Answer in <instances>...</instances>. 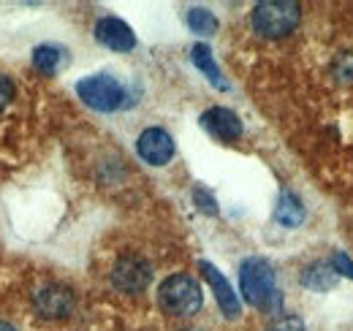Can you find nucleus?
<instances>
[{
    "instance_id": "obj_1",
    "label": "nucleus",
    "mask_w": 353,
    "mask_h": 331,
    "mask_svg": "<svg viewBox=\"0 0 353 331\" xmlns=\"http://www.w3.org/2000/svg\"><path fill=\"white\" fill-rule=\"evenodd\" d=\"M239 288L248 304L259 310H274L277 288H274V269L266 258H245L239 266Z\"/></svg>"
},
{
    "instance_id": "obj_2",
    "label": "nucleus",
    "mask_w": 353,
    "mask_h": 331,
    "mask_svg": "<svg viewBox=\"0 0 353 331\" xmlns=\"http://www.w3.org/2000/svg\"><path fill=\"white\" fill-rule=\"evenodd\" d=\"M299 6L291 3V0H261L256 3L253 14H250V22H253V30L264 39H283L288 33L296 30L299 25Z\"/></svg>"
},
{
    "instance_id": "obj_3",
    "label": "nucleus",
    "mask_w": 353,
    "mask_h": 331,
    "mask_svg": "<svg viewBox=\"0 0 353 331\" xmlns=\"http://www.w3.org/2000/svg\"><path fill=\"white\" fill-rule=\"evenodd\" d=\"M201 301H204V296H201L199 283L193 277H188V274H172L158 288V304L172 318L196 315L201 310Z\"/></svg>"
},
{
    "instance_id": "obj_4",
    "label": "nucleus",
    "mask_w": 353,
    "mask_h": 331,
    "mask_svg": "<svg viewBox=\"0 0 353 331\" xmlns=\"http://www.w3.org/2000/svg\"><path fill=\"white\" fill-rule=\"evenodd\" d=\"M77 95L82 98V103H88L95 112H114L123 106L125 90L109 74H92L77 82Z\"/></svg>"
},
{
    "instance_id": "obj_5",
    "label": "nucleus",
    "mask_w": 353,
    "mask_h": 331,
    "mask_svg": "<svg viewBox=\"0 0 353 331\" xmlns=\"http://www.w3.org/2000/svg\"><path fill=\"white\" fill-rule=\"evenodd\" d=\"M150 280H152V269L139 255H123L112 269V285L120 293H128V296L141 293L150 285Z\"/></svg>"
},
{
    "instance_id": "obj_6",
    "label": "nucleus",
    "mask_w": 353,
    "mask_h": 331,
    "mask_svg": "<svg viewBox=\"0 0 353 331\" xmlns=\"http://www.w3.org/2000/svg\"><path fill=\"white\" fill-rule=\"evenodd\" d=\"M136 152L144 163L166 166L174 155V139L163 128H147L136 139Z\"/></svg>"
},
{
    "instance_id": "obj_7",
    "label": "nucleus",
    "mask_w": 353,
    "mask_h": 331,
    "mask_svg": "<svg viewBox=\"0 0 353 331\" xmlns=\"http://www.w3.org/2000/svg\"><path fill=\"white\" fill-rule=\"evenodd\" d=\"M36 304V312L46 318V321H60V318H68L77 307V299H74V290L65 288V285H44V288L36 293L33 299Z\"/></svg>"
},
{
    "instance_id": "obj_8",
    "label": "nucleus",
    "mask_w": 353,
    "mask_h": 331,
    "mask_svg": "<svg viewBox=\"0 0 353 331\" xmlns=\"http://www.w3.org/2000/svg\"><path fill=\"white\" fill-rule=\"evenodd\" d=\"M95 39L103 43V46L114 49V52H131L133 46H136V36H133L131 25L123 22V19H117V17L98 19L95 22Z\"/></svg>"
},
{
    "instance_id": "obj_9",
    "label": "nucleus",
    "mask_w": 353,
    "mask_h": 331,
    "mask_svg": "<svg viewBox=\"0 0 353 331\" xmlns=\"http://www.w3.org/2000/svg\"><path fill=\"white\" fill-rule=\"evenodd\" d=\"M201 125H204V130H207L210 136H215V139H221V141H236V139L242 136V120H239L231 109H225V106H212V109H207V112L201 114Z\"/></svg>"
},
{
    "instance_id": "obj_10",
    "label": "nucleus",
    "mask_w": 353,
    "mask_h": 331,
    "mask_svg": "<svg viewBox=\"0 0 353 331\" xmlns=\"http://www.w3.org/2000/svg\"><path fill=\"white\" fill-rule=\"evenodd\" d=\"M199 266H201V272H204V277H207L210 288H212L215 299H218V304H221L223 315H225V318H239V312H242V304H239L236 293H234V288H231V283H228V280L223 277L221 272H218V266H215V263H210V261H201Z\"/></svg>"
},
{
    "instance_id": "obj_11",
    "label": "nucleus",
    "mask_w": 353,
    "mask_h": 331,
    "mask_svg": "<svg viewBox=\"0 0 353 331\" xmlns=\"http://www.w3.org/2000/svg\"><path fill=\"white\" fill-rule=\"evenodd\" d=\"M274 220L285 228H296L302 220H305V207H302V199L291 190H283L280 193V201L274 207Z\"/></svg>"
},
{
    "instance_id": "obj_12",
    "label": "nucleus",
    "mask_w": 353,
    "mask_h": 331,
    "mask_svg": "<svg viewBox=\"0 0 353 331\" xmlns=\"http://www.w3.org/2000/svg\"><path fill=\"white\" fill-rule=\"evenodd\" d=\"M190 60H193V66L210 79V82L215 84L218 90H225L228 84L223 79L221 68H218V63H215V57H212V52H210V46L207 43H196L193 49H190Z\"/></svg>"
},
{
    "instance_id": "obj_13",
    "label": "nucleus",
    "mask_w": 353,
    "mask_h": 331,
    "mask_svg": "<svg viewBox=\"0 0 353 331\" xmlns=\"http://www.w3.org/2000/svg\"><path fill=\"white\" fill-rule=\"evenodd\" d=\"M302 280L312 290H329L337 283V272H334L332 261H318V263H310Z\"/></svg>"
},
{
    "instance_id": "obj_14",
    "label": "nucleus",
    "mask_w": 353,
    "mask_h": 331,
    "mask_svg": "<svg viewBox=\"0 0 353 331\" xmlns=\"http://www.w3.org/2000/svg\"><path fill=\"white\" fill-rule=\"evenodd\" d=\"M60 60H63V54H60L57 46L41 43V46L33 49V66H36L41 74H46V77H52V74L60 68Z\"/></svg>"
},
{
    "instance_id": "obj_15",
    "label": "nucleus",
    "mask_w": 353,
    "mask_h": 331,
    "mask_svg": "<svg viewBox=\"0 0 353 331\" xmlns=\"http://www.w3.org/2000/svg\"><path fill=\"white\" fill-rule=\"evenodd\" d=\"M188 28H190L193 33H199V36H212V33L218 30V17H215L212 11L196 6V8L188 11Z\"/></svg>"
},
{
    "instance_id": "obj_16",
    "label": "nucleus",
    "mask_w": 353,
    "mask_h": 331,
    "mask_svg": "<svg viewBox=\"0 0 353 331\" xmlns=\"http://www.w3.org/2000/svg\"><path fill=\"white\" fill-rule=\"evenodd\" d=\"M332 77H334L337 84L351 87L353 84V52H343V54L334 57V63H332Z\"/></svg>"
},
{
    "instance_id": "obj_17",
    "label": "nucleus",
    "mask_w": 353,
    "mask_h": 331,
    "mask_svg": "<svg viewBox=\"0 0 353 331\" xmlns=\"http://www.w3.org/2000/svg\"><path fill=\"white\" fill-rule=\"evenodd\" d=\"M193 201H196L199 212H204V214H218V201H215L204 188H196V190H193Z\"/></svg>"
},
{
    "instance_id": "obj_18",
    "label": "nucleus",
    "mask_w": 353,
    "mask_h": 331,
    "mask_svg": "<svg viewBox=\"0 0 353 331\" xmlns=\"http://www.w3.org/2000/svg\"><path fill=\"white\" fill-rule=\"evenodd\" d=\"M266 331H305V323H302V318H296V315H285V318H277V321H272Z\"/></svg>"
},
{
    "instance_id": "obj_19",
    "label": "nucleus",
    "mask_w": 353,
    "mask_h": 331,
    "mask_svg": "<svg viewBox=\"0 0 353 331\" xmlns=\"http://www.w3.org/2000/svg\"><path fill=\"white\" fill-rule=\"evenodd\" d=\"M332 266H334V272L340 274V277H348V280H353V261L348 258V252H334L332 255Z\"/></svg>"
},
{
    "instance_id": "obj_20",
    "label": "nucleus",
    "mask_w": 353,
    "mask_h": 331,
    "mask_svg": "<svg viewBox=\"0 0 353 331\" xmlns=\"http://www.w3.org/2000/svg\"><path fill=\"white\" fill-rule=\"evenodd\" d=\"M11 98H14V84L8 82V77L0 74V109H6Z\"/></svg>"
},
{
    "instance_id": "obj_21",
    "label": "nucleus",
    "mask_w": 353,
    "mask_h": 331,
    "mask_svg": "<svg viewBox=\"0 0 353 331\" xmlns=\"http://www.w3.org/2000/svg\"><path fill=\"white\" fill-rule=\"evenodd\" d=\"M0 331H17V329H14V326H8V323H3V321H0Z\"/></svg>"
},
{
    "instance_id": "obj_22",
    "label": "nucleus",
    "mask_w": 353,
    "mask_h": 331,
    "mask_svg": "<svg viewBox=\"0 0 353 331\" xmlns=\"http://www.w3.org/2000/svg\"><path fill=\"white\" fill-rule=\"evenodd\" d=\"M188 331H201V329H188Z\"/></svg>"
}]
</instances>
